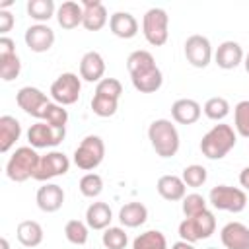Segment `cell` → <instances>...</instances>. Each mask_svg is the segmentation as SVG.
<instances>
[{"label":"cell","mask_w":249,"mask_h":249,"mask_svg":"<svg viewBox=\"0 0 249 249\" xmlns=\"http://www.w3.org/2000/svg\"><path fill=\"white\" fill-rule=\"evenodd\" d=\"M82 91V78L74 72H62L53 84H51V99L62 107L74 105L80 99Z\"/></svg>","instance_id":"cell-8"},{"label":"cell","mask_w":249,"mask_h":249,"mask_svg":"<svg viewBox=\"0 0 249 249\" xmlns=\"http://www.w3.org/2000/svg\"><path fill=\"white\" fill-rule=\"evenodd\" d=\"M39 154L31 146H19L12 152V156L6 161V175L14 183H23L27 179H33V173L39 163Z\"/></svg>","instance_id":"cell-3"},{"label":"cell","mask_w":249,"mask_h":249,"mask_svg":"<svg viewBox=\"0 0 249 249\" xmlns=\"http://www.w3.org/2000/svg\"><path fill=\"white\" fill-rule=\"evenodd\" d=\"M181 208H183L185 218H193V216L204 212V210L208 208V202H206V198H204L202 195H198V193H189V195H185V198H183V202H181Z\"/></svg>","instance_id":"cell-40"},{"label":"cell","mask_w":249,"mask_h":249,"mask_svg":"<svg viewBox=\"0 0 249 249\" xmlns=\"http://www.w3.org/2000/svg\"><path fill=\"white\" fill-rule=\"evenodd\" d=\"M117 109H119V99L93 93V97H91V111H93V115H97L101 119H107V117H113L117 113Z\"/></svg>","instance_id":"cell-35"},{"label":"cell","mask_w":249,"mask_h":249,"mask_svg":"<svg viewBox=\"0 0 249 249\" xmlns=\"http://www.w3.org/2000/svg\"><path fill=\"white\" fill-rule=\"evenodd\" d=\"M95 93L119 99L123 95V84L117 78H103L99 84H95Z\"/></svg>","instance_id":"cell-41"},{"label":"cell","mask_w":249,"mask_h":249,"mask_svg":"<svg viewBox=\"0 0 249 249\" xmlns=\"http://www.w3.org/2000/svg\"><path fill=\"white\" fill-rule=\"evenodd\" d=\"M183 53H185L187 62L195 68H206L214 58V51H212L208 37L198 35V33L187 37V41L183 45Z\"/></svg>","instance_id":"cell-12"},{"label":"cell","mask_w":249,"mask_h":249,"mask_svg":"<svg viewBox=\"0 0 249 249\" xmlns=\"http://www.w3.org/2000/svg\"><path fill=\"white\" fill-rule=\"evenodd\" d=\"M206 249H218V247H206Z\"/></svg>","instance_id":"cell-48"},{"label":"cell","mask_w":249,"mask_h":249,"mask_svg":"<svg viewBox=\"0 0 249 249\" xmlns=\"http://www.w3.org/2000/svg\"><path fill=\"white\" fill-rule=\"evenodd\" d=\"M233 130L235 134L249 138V99H241L233 107Z\"/></svg>","instance_id":"cell-34"},{"label":"cell","mask_w":249,"mask_h":249,"mask_svg":"<svg viewBox=\"0 0 249 249\" xmlns=\"http://www.w3.org/2000/svg\"><path fill=\"white\" fill-rule=\"evenodd\" d=\"M14 23H16L14 14L8 12V10H0V33H2V37H4L8 31H12Z\"/></svg>","instance_id":"cell-42"},{"label":"cell","mask_w":249,"mask_h":249,"mask_svg":"<svg viewBox=\"0 0 249 249\" xmlns=\"http://www.w3.org/2000/svg\"><path fill=\"white\" fill-rule=\"evenodd\" d=\"M23 41L31 53H47L54 45V31L47 23H33L25 29Z\"/></svg>","instance_id":"cell-13"},{"label":"cell","mask_w":249,"mask_h":249,"mask_svg":"<svg viewBox=\"0 0 249 249\" xmlns=\"http://www.w3.org/2000/svg\"><path fill=\"white\" fill-rule=\"evenodd\" d=\"M105 158V144L101 140V136L97 134H88L82 138V142L78 144V148L74 150V163L78 169L82 171H93L95 167H99V163Z\"/></svg>","instance_id":"cell-5"},{"label":"cell","mask_w":249,"mask_h":249,"mask_svg":"<svg viewBox=\"0 0 249 249\" xmlns=\"http://www.w3.org/2000/svg\"><path fill=\"white\" fill-rule=\"evenodd\" d=\"M239 185H241L243 191H249V165L241 169V173H239Z\"/></svg>","instance_id":"cell-44"},{"label":"cell","mask_w":249,"mask_h":249,"mask_svg":"<svg viewBox=\"0 0 249 249\" xmlns=\"http://www.w3.org/2000/svg\"><path fill=\"white\" fill-rule=\"evenodd\" d=\"M148 140H150L154 152L163 160L173 158L179 152V146H181L177 126L169 119L152 121L150 126H148Z\"/></svg>","instance_id":"cell-1"},{"label":"cell","mask_w":249,"mask_h":249,"mask_svg":"<svg viewBox=\"0 0 249 249\" xmlns=\"http://www.w3.org/2000/svg\"><path fill=\"white\" fill-rule=\"evenodd\" d=\"M243 66H245V72L249 74V53L245 54V58H243Z\"/></svg>","instance_id":"cell-46"},{"label":"cell","mask_w":249,"mask_h":249,"mask_svg":"<svg viewBox=\"0 0 249 249\" xmlns=\"http://www.w3.org/2000/svg\"><path fill=\"white\" fill-rule=\"evenodd\" d=\"M113 222V210L107 202H91L86 210V224L89 230H107Z\"/></svg>","instance_id":"cell-24"},{"label":"cell","mask_w":249,"mask_h":249,"mask_svg":"<svg viewBox=\"0 0 249 249\" xmlns=\"http://www.w3.org/2000/svg\"><path fill=\"white\" fill-rule=\"evenodd\" d=\"M105 76V60L97 51H88L80 60V78L89 84H99Z\"/></svg>","instance_id":"cell-17"},{"label":"cell","mask_w":249,"mask_h":249,"mask_svg":"<svg viewBox=\"0 0 249 249\" xmlns=\"http://www.w3.org/2000/svg\"><path fill=\"white\" fill-rule=\"evenodd\" d=\"M68 169H70L68 156L64 152L51 150V152H47L45 156L39 158V163H37V169L33 173V179L35 181H41V183H49L54 177L66 175Z\"/></svg>","instance_id":"cell-9"},{"label":"cell","mask_w":249,"mask_h":249,"mask_svg":"<svg viewBox=\"0 0 249 249\" xmlns=\"http://www.w3.org/2000/svg\"><path fill=\"white\" fill-rule=\"evenodd\" d=\"M51 101H53V99H49V95H47L43 89L35 88V86H23V88H19L18 93H16V103H18V107H19L23 113H27L29 117L37 119V121L43 119L45 109L49 107Z\"/></svg>","instance_id":"cell-10"},{"label":"cell","mask_w":249,"mask_h":249,"mask_svg":"<svg viewBox=\"0 0 249 249\" xmlns=\"http://www.w3.org/2000/svg\"><path fill=\"white\" fill-rule=\"evenodd\" d=\"M64 237L72 245H86L89 237V226L82 220H68L64 226Z\"/></svg>","instance_id":"cell-32"},{"label":"cell","mask_w":249,"mask_h":249,"mask_svg":"<svg viewBox=\"0 0 249 249\" xmlns=\"http://www.w3.org/2000/svg\"><path fill=\"white\" fill-rule=\"evenodd\" d=\"M21 72V60L16 54H8V56H0V78L4 82H12L19 76Z\"/></svg>","instance_id":"cell-39"},{"label":"cell","mask_w":249,"mask_h":249,"mask_svg":"<svg viewBox=\"0 0 249 249\" xmlns=\"http://www.w3.org/2000/svg\"><path fill=\"white\" fill-rule=\"evenodd\" d=\"M41 121H45L47 124L56 126V128H66V124H68V111L62 105L51 101L49 107L45 109V115H43Z\"/></svg>","instance_id":"cell-38"},{"label":"cell","mask_w":249,"mask_h":249,"mask_svg":"<svg viewBox=\"0 0 249 249\" xmlns=\"http://www.w3.org/2000/svg\"><path fill=\"white\" fill-rule=\"evenodd\" d=\"M200 115H202V107L195 99L181 97L171 105V119L179 124H195L200 119Z\"/></svg>","instance_id":"cell-18"},{"label":"cell","mask_w":249,"mask_h":249,"mask_svg":"<svg viewBox=\"0 0 249 249\" xmlns=\"http://www.w3.org/2000/svg\"><path fill=\"white\" fill-rule=\"evenodd\" d=\"M25 10L35 23H47L51 18L56 16V6L53 0H29Z\"/></svg>","instance_id":"cell-29"},{"label":"cell","mask_w":249,"mask_h":249,"mask_svg":"<svg viewBox=\"0 0 249 249\" xmlns=\"http://www.w3.org/2000/svg\"><path fill=\"white\" fill-rule=\"evenodd\" d=\"M148 220V208L142 202H126L124 206H121L119 210V222L123 224V228H140L142 224H146Z\"/></svg>","instance_id":"cell-26"},{"label":"cell","mask_w":249,"mask_h":249,"mask_svg":"<svg viewBox=\"0 0 249 249\" xmlns=\"http://www.w3.org/2000/svg\"><path fill=\"white\" fill-rule=\"evenodd\" d=\"M220 241L226 249H249V226L241 222H228L220 230Z\"/></svg>","instance_id":"cell-16"},{"label":"cell","mask_w":249,"mask_h":249,"mask_svg":"<svg viewBox=\"0 0 249 249\" xmlns=\"http://www.w3.org/2000/svg\"><path fill=\"white\" fill-rule=\"evenodd\" d=\"M208 202L222 212H231L239 214L247 206V193L239 187H230V185H216L208 193Z\"/></svg>","instance_id":"cell-4"},{"label":"cell","mask_w":249,"mask_h":249,"mask_svg":"<svg viewBox=\"0 0 249 249\" xmlns=\"http://www.w3.org/2000/svg\"><path fill=\"white\" fill-rule=\"evenodd\" d=\"M156 60L152 56L150 51H144V49H138V51H132L126 58V70L130 74V78L134 76H140L144 72H150L152 68H156Z\"/></svg>","instance_id":"cell-27"},{"label":"cell","mask_w":249,"mask_h":249,"mask_svg":"<svg viewBox=\"0 0 249 249\" xmlns=\"http://www.w3.org/2000/svg\"><path fill=\"white\" fill-rule=\"evenodd\" d=\"M214 231H216V218H214V212L208 208L193 218H185L179 224V237L189 243L208 239Z\"/></svg>","instance_id":"cell-6"},{"label":"cell","mask_w":249,"mask_h":249,"mask_svg":"<svg viewBox=\"0 0 249 249\" xmlns=\"http://www.w3.org/2000/svg\"><path fill=\"white\" fill-rule=\"evenodd\" d=\"M82 8H84V21H82V25L88 31H99V29H103L107 25V21H109L107 8L99 0H84Z\"/></svg>","instance_id":"cell-19"},{"label":"cell","mask_w":249,"mask_h":249,"mask_svg":"<svg viewBox=\"0 0 249 249\" xmlns=\"http://www.w3.org/2000/svg\"><path fill=\"white\" fill-rule=\"evenodd\" d=\"M245 58V53L237 41H224L218 45L214 53V62L222 70H233L237 68Z\"/></svg>","instance_id":"cell-15"},{"label":"cell","mask_w":249,"mask_h":249,"mask_svg":"<svg viewBox=\"0 0 249 249\" xmlns=\"http://www.w3.org/2000/svg\"><path fill=\"white\" fill-rule=\"evenodd\" d=\"M130 82H132L134 89L140 91V93H156V91L161 88V84H163V74H161V70L156 66V68H152L150 72H144V74H140V76L130 78Z\"/></svg>","instance_id":"cell-28"},{"label":"cell","mask_w":249,"mask_h":249,"mask_svg":"<svg viewBox=\"0 0 249 249\" xmlns=\"http://www.w3.org/2000/svg\"><path fill=\"white\" fill-rule=\"evenodd\" d=\"M78 189H80V193H82L86 198H95V196H99L101 191H103V179H101L99 173L89 171V173L82 175V179H80V183H78Z\"/></svg>","instance_id":"cell-36"},{"label":"cell","mask_w":249,"mask_h":249,"mask_svg":"<svg viewBox=\"0 0 249 249\" xmlns=\"http://www.w3.org/2000/svg\"><path fill=\"white\" fill-rule=\"evenodd\" d=\"M237 142V134L233 130L231 124L220 123L214 124L200 140V152L204 158L208 160H222L230 154V150H233Z\"/></svg>","instance_id":"cell-2"},{"label":"cell","mask_w":249,"mask_h":249,"mask_svg":"<svg viewBox=\"0 0 249 249\" xmlns=\"http://www.w3.org/2000/svg\"><path fill=\"white\" fill-rule=\"evenodd\" d=\"M156 189H158V195L169 202L183 200L187 195V185L179 175H161L156 183Z\"/></svg>","instance_id":"cell-21"},{"label":"cell","mask_w":249,"mask_h":249,"mask_svg":"<svg viewBox=\"0 0 249 249\" xmlns=\"http://www.w3.org/2000/svg\"><path fill=\"white\" fill-rule=\"evenodd\" d=\"M35 202L47 214L56 212L64 204V189L60 185H56V183H43V187L37 189Z\"/></svg>","instance_id":"cell-14"},{"label":"cell","mask_w":249,"mask_h":249,"mask_svg":"<svg viewBox=\"0 0 249 249\" xmlns=\"http://www.w3.org/2000/svg\"><path fill=\"white\" fill-rule=\"evenodd\" d=\"M8 54H16V41L4 35L0 37V56H8Z\"/></svg>","instance_id":"cell-43"},{"label":"cell","mask_w":249,"mask_h":249,"mask_svg":"<svg viewBox=\"0 0 249 249\" xmlns=\"http://www.w3.org/2000/svg\"><path fill=\"white\" fill-rule=\"evenodd\" d=\"M181 179H183V183H185L187 187L198 189V187H202V185L206 183L208 171H206V167H202V165H198V163H191V165H187V167L183 169Z\"/></svg>","instance_id":"cell-37"},{"label":"cell","mask_w":249,"mask_h":249,"mask_svg":"<svg viewBox=\"0 0 249 249\" xmlns=\"http://www.w3.org/2000/svg\"><path fill=\"white\" fill-rule=\"evenodd\" d=\"M132 249H167V239L160 230H148L134 237Z\"/></svg>","instance_id":"cell-30"},{"label":"cell","mask_w":249,"mask_h":249,"mask_svg":"<svg viewBox=\"0 0 249 249\" xmlns=\"http://www.w3.org/2000/svg\"><path fill=\"white\" fill-rule=\"evenodd\" d=\"M101 243H103L105 249H126L128 235H126L124 228H121V226H109L107 230H103Z\"/></svg>","instance_id":"cell-33"},{"label":"cell","mask_w":249,"mask_h":249,"mask_svg":"<svg viewBox=\"0 0 249 249\" xmlns=\"http://www.w3.org/2000/svg\"><path fill=\"white\" fill-rule=\"evenodd\" d=\"M230 109H231V107H230V101H228L226 97H220V95L206 99V103L202 105V113H204L210 121H216V123L224 121V119L230 115Z\"/></svg>","instance_id":"cell-31"},{"label":"cell","mask_w":249,"mask_h":249,"mask_svg":"<svg viewBox=\"0 0 249 249\" xmlns=\"http://www.w3.org/2000/svg\"><path fill=\"white\" fill-rule=\"evenodd\" d=\"M144 39L152 47H161L169 39V16L163 8H150L142 18Z\"/></svg>","instance_id":"cell-7"},{"label":"cell","mask_w":249,"mask_h":249,"mask_svg":"<svg viewBox=\"0 0 249 249\" xmlns=\"http://www.w3.org/2000/svg\"><path fill=\"white\" fill-rule=\"evenodd\" d=\"M54 18L62 29H76L84 21V8L74 0H66L56 8Z\"/></svg>","instance_id":"cell-22"},{"label":"cell","mask_w":249,"mask_h":249,"mask_svg":"<svg viewBox=\"0 0 249 249\" xmlns=\"http://www.w3.org/2000/svg\"><path fill=\"white\" fill-rule=\"evenodd\" d=\"M0 243H2V249H10V243H8V239H6V237H2V239H0Z\"/></svg>","instance_id":"cell-47"},{"label":"cell","mask_w":249,"mask_h":249,"mask_svg":"<svg viewBox=\"0 0 249 249\" xmlns=\"http://www.w3.org/2000/svg\"><path fill=\"white\" fill-rule=\"evenodd\" d=\"M171 249H195V243H189V241L179 239V241H175V243L171 245Z\"/></svg>","instance_id":"cell-45"},{"label":"cell","mask_w":249,"mask_h":249,"mask_svg":"<svg viewBox=\"0 0 249 249\" xmlns=\"http://www.w3.org/2000/svg\"><path fill=\"white\" fill-rule=\"evenodd\" d=\"M21 136V124L16 117L12 115H2L0 117V152L8 154L16 142Z\"/></svg>","instance_id":"cell-23"},{"label":"cell","mask_w":249,"mask_h":249,"mask_svg":"<svg viewBox=\"0 0 249 249\" xmlns=\"http://www.w3.org/2000/svg\"><path fill=\"white\" fill-rule=\"evenodd\" d=\"M16 237L18 241L23 245V247H37L43 243V237H45V231H43V226L35 220H23L18 224V230H16Z\"/></svg>","instance_id":"cell-25"},{"label":"cell","mask_w":249,"mask_h":249,"mask_svg":"<svg viewBox=\"0 0 249 249\" xmlns=\"http://www.w3.org/2000/svg\"><path fill=\"white\" fill-rule=\"evenodd\" d=\"M66 136V128H56L47 124L45 121H37L27 128V142L31 148H54L58 146Z\"/></svg>","instance_id":"cell-11"},{"label":"cell","mask_w":249,"mask_h":249,"mask_svg":"<svg viewBox=\"0 0 249 249\" xmlns=\"http://www.w3.org/2000/svg\"><path fill=\"white\" fill-rule=\"evenodd\" d=\"M109 29L119 39H132L138 33V21L130 12H115L109 16Z\"/></svg>","instance_id":"cell-20"}]
</instances>
